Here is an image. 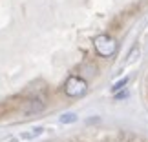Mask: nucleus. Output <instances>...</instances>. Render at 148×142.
I'll list each match as a JSON object with an SVG mask.
<instances>
[{
  "instance_id": "1",
  "label": "nucleus",
  "mask_w": 148,
  "mask_h": 142,
  "mask_svg": "<svg viewBox=\"0 0 148 142\" xmlns=\"http://www.w3.org/2000/svg\"><path fill=\"white\" fill-rule=\"evenodd\" d=\"M93 48L97 51V55L102 58H112L117 51V40L110 35H97L93 38Z\"/></svg>"
},
{
  "instance_id": "2",
  "label": "nucleus",
  "mask_w": 148,
  "mask_h": 142,
  "mask_svg": "<svg viewBox=\"0 0 148 142\" xmlns=\"http://www.w3.org/2000/svg\"><path fill=\"white\" fill-rule=\"evenodd\" d=\"M86 91H88V82L84 80L82 77L71 75V77H68V80L64 82V93L68 96H71V99L82 96Z\"/></svg>"
},
{
  "instance_id": "3",
  "label": "nucleus",
  "mask_w": 148,
  "mask_h": 142,
  "mask_svg": "<svg viewBox=\"0 0 148 142\" xmlns=\"http://www.w3.org/2000/svg\"><path fill=\"white\" fill-rule=\"evenodd\" d=\"M42 109H44V104L40 100H37V99H31V100H27L24 104V113L26 115H33V113H38Z\"/></svg>"
},
{
  "instance_id": "4",
  "label": "nucleus",
  "mask_w": 148,
  "mask_h": 142,
  "mask_svg": "<svg viewBox=\"0 0 148 142\" xmlns=\"http://www.w3.org/2000/svg\"><path fill=\"white\" fill-rule=\"evenodd\" d=\"M44 128H33L31 131H26V133H20V139L22 140H31V139H37L38 135H42Z\"/></svg>"
},
{
  "instance_id": "5",
  "label": "nucleus",
  "mask_w": 148,
  "mask_h": 142,
  "mask_svg": "<svg viewBox=\"0 0 148 142\" xmlns=\"http://www.w3.org/2000/svg\"><path fill=\"white\" fill-rule=\"evenodd\" d=\"M75 120H77L75 113H64V115L60 117V122L62 124H71V122H75Z\"/></svg>"
},
{
  "instance_id": "6",
  "label": "nucleus",
  "mask_w": 148,
  "mask_h": 142,
  "mask_svg": "<svg viewBox=\"0 0 148 142\" xmlns=\"http://www.w3.org/2000/svg\"><path fill=\"white\" fill-rule=\"evenodd\" d=\"M126 84H128V78H123V80H119V82H115V86L112 88V89H113V93H115V91H119V89H123L124 86H126Z\"/></svg>"
},
{
  "instance_id": "7",
  "label": "nucleus",
  "mask_w": 148,
  "mask_h": 142,
  "mask_svg": "<svg viewBox=\"0 0 148 142\" xmlns=\"http://www.w3.org/2000/svg\"><path fill=\"white\" fill-rule=\"evenodd\" d=\"M137 55H139V46H135V48L132 49V53L128 55V60H126V62H132V60H134V58H135Z\"/></svg>"
},
{
  "instance_id": "8",
  "label": "nucleus",
  "mask_w": 148,
  "mask_h": 142,
  "mask_svg": "<svg viewBox=\"0 0 148 142\" xmlns=\"http://www.w3.org/2000/svg\"><path fill=\"white\" fill-rule=\"evenodd\" d=\"M126 95H128L126 91H121V93H117V95H115V99H117V100H119V99H124Z\"/></svg>"
}]
</instances>
